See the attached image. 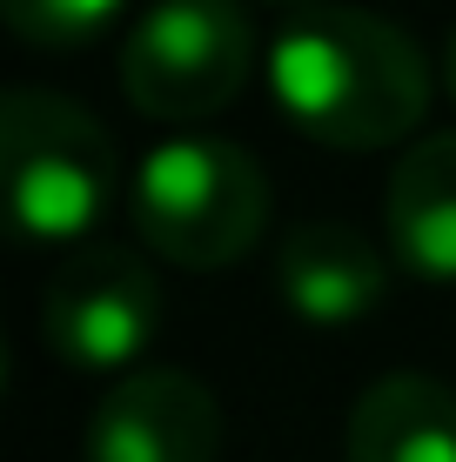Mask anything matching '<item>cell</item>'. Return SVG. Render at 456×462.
<instances>
[{"label":"cell","instance_id":"7c38bea8","mask_svg":"<svg viewBox=\"0 0 456 462\" xmlns=\"http://www.w3.org/2000/svg\"><path fill=\"white\" fill-rule=\"evenodd\" d=\"M262 7H289V14H309V7H322V0H262Z\"/></svg>","mask_w":456,"mask_h":462},{"label":"cell","instance_id":"7a4b0ae2","mask_svg":"<svg viewBox=\"0 0 456 462\" xmlns=\"http://www.w3.org/2000/svg\"><path fill=\"white\" fill-rule=\"evenodd\" d=\"M135 235L175 268H228L269 228V181L235 141L175 134L141 154L128 188Z\"/></svg>","mask_w":456,"mask_h":462},{"label":"cell","instance_id":"8fae6325","mask_svg":"<svg viewBox=\"0 0 456 462\" xmlns=\"http://www.w3.org/2000/svg\"><path fill=\"white\" fill-rule=\"evenodd\" d=\"M443 88H450V101H456V27H450V41H443Z\"/></svg>","mask_w":456,"mask_h":462},{"label":"cell","instance_id":"ba28073f","mask_svg":"<svg viewBox=\"0 0 456 462\" xmlns=\"http://www.w3.org/2000/svg\"><path fill=\"white\" fill-rule=\"evenodd\" d=\"M389 254L423 282H456V134H423L389 174Z\"/></svg>","mask_w":456,"mask_h":462},{"label":"cell","instance_id":"52a82bcc","mask_svg":"<svg viewBox=\"0 0 456 462\" xmlns=\"http://www.w3.org/2000/svg\"><path fill=\"white\" fill-rule=\"evenodd\" d=\"M275 289L302 322L342 328L383 309L389 295V262L349 221H302L289 242L275 248Z\"/></svg>","mask_w":456,"mask_h":462},{"label":"cell","instance_id":"9c48e42d","mask_svg":"<svg viewBox=\"0 0 456 462\" xmlns=\"http://www.w3.org/2000/svg\"><path fill=\"white\" fill-rule=\"evenodd\" d=\"M349 462H456V389L436 375H383L349 409Z\"/></svg>","mask_w":456,"mask_h":462},{"label":"cell","instance_id":"8992f818","mask_svg":"<svg viewBox=\"0 0 456 462\" xmlns=\"http://www.w3.org/2000/svg\"><path fill=\"white\" fill-rule=\"evenodd\" d=\"M222 402L188 369H135L88 422V462H215Z\"/></svg>","mask_w":456,"mask_h":462},{"label":"cell","instance_id":"3957f363","mask_svg":"<svg viewBox=\"0 0 456 462\" xmlns=\"http://www.w3.org/2000/svg\"><path fill=\"white\" fill-rule=\"evenodd\" d=\"M0 162L14 228L27 242H88L115 201V141L68 94L14 88L0 107Z\"/></svg>","mask_w":456,"mask_h":462},{"label":"cell","instance_id":"30bf717a","mask_svg":"<svg viewBox=\"0 0 456 462\" xmlns=\"http://www.w3.org/2000/svg\"><path fill=\"white\" fill-rule=\"evenodd\" d=\"M128 0H0L7 27L27 47H88L121 21Z\"/></svg>","mask_w":456,"mask_h":462},{"label":"cell","instance_id":"6da1fadb","mask_svg":"<svg viewBox=\"0 0 456 462\" xmlns=\"http://www.w3.org/2000/svg\"><path fill=\"white\" fill-rule=\"evenodd\" d=\"M269 94L309 141L342 154H376L423 127L430 68L396 21L322 0L275 27Z\"/></svg>","mask_w":456,"mask_h":462},{"label":"cell","instance_id":"5b68a950","mask_svg":"<svg viewBox=\"0 0 456 462\" xmlns=\"http://www.w3.org/2000/svg\"><path fill=\"white\" fill-rule=\"evenodd\" d=\"M41 336L74 369H128L162 336V282L128 248H74L41 295Z\"/></svg>","mask_w":456,"mask_h":462},{"label":"cell","instance_id":"277c9868","mask_svg":"<svg viewBox=\"0 0 456 462\" xmlns=\"http://www.w3.org/2000/svg\"><path fill=\"white\" fill-rule=\"evenodd\" d=\"M256 74L242 0H154L121 41V88L154 121H209Z\"/></svg>","mask_w":456,"mask_h":462}]
</instances>
